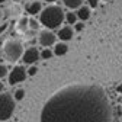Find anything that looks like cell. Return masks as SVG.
Here are the masks:
<instances>
[{
  "mask_svg": "<svg viewBox=\"0 0 122 122\" xmlns=\"http://www.w3.org/2000/svg\"><path fill=\"white\" fill-rule=\"evenodd\" d=\"M39 122H112V105L97 84H70L45 102Z\"/></svg>",
  "mask_w": 122,
  "mask_h": 122,
  "instance_id": "1",
  "label": "cell"
},
{
  "mask_svg": "<svg viewBox=\"0 0 122 122\" xmlns=\"http://www.w3.org/2000/svg\"><path fill=\"white\" fill-rule=\"evenodd\" d=\"M39 23L45 28V29H60L63 22L66 20V13L61 6L57 5H50L45 9H42L41 15H39Z\"/></svg>",
  "mask_w": 122,
  "mask_h": 122,
  "instance_id": "2",
  "label": "cell"
},
{
  "mask_svg": "<svg viewBox=\"0 0 122 122\" xmlns=\"http://www.w3.org/2000/svg\"><path fill=\"white\" fill-rule=\"evenodd\" d=\"M2 50H3V58L10 64H15L19 60H22V55L25 52L23 44L19 39H13V38L5 41Z\"/></svg>",
  "mask_w": 122,
  "mask_h": 122,
  "instance_id": "3",
  "label": "cell"
},
{
  "mask_svg": "<svg viewBox=\"0 0 122 122\" xmlns=\"http://www.w3.org/2000/svg\"><path fill=\"white\" fill-rule=\"evenodd\" d=\"M15 109H16V100H15V97L10 93H7V92L0 93V122L10 119Z\"/></svg>",
  "mask_w": 122,
  "mask_h": 122,
  "instance_id": "4",
  "label": "cell"
},
{
  "mask_svg": "<svg viewBox=\"0 0 122 122\" xmlns=\"http://www.w3.org/2000/svg\"><path fill=\"white\" fill-rule=\"evenodd\" d=\"M26 77H28L26 68H25L23 66H16V67H13L12 71L9 73L7 80H9V84H10V86H15V84H18V83L25 81Z\"/></svg>",
  "mask_w": 122,
  "mask_h": 122,
  "instance_id": "5",
  "label": "cell"
},
{
  "mask_svg": "<svg viewBox=\"0 0 122 122\" xmlns=\"http://www.w3.org/2000/svg\"><path fill=\"white\" fill-rule=\"evenodd\" d=\"M55 41H57V35L50 29H41L39 34H38V42L39 45H42L44 48H50L51 45H55Z\"/></svg>",
  "mask_w": 122,
  "mask_h": 122,
  "instance_id": "6",
  "label": "cell"
},
{
  "mask_svg": "<svg viewBox=\"0 0 122 122\" xmlns=\"http://www.w3.org/2000/svg\"><path fill=\"white\" fill-rule=\"evenodd\" d=\"M39 58H41V51L36 47H29L25 50L22 55V63L26 66H35Z\"/></svg>",
  "mask_w": 122,
  "mask_h": 122,
  "instance_id": "7",
  "label": "cell"
},
{
  "mask_svg": "<svg viewBox=\"0 0 122 122\" xmlns=\"http://www.w3.org/2000/svg\"><path fill=\"white\" fill-rule=\"evenodd\" d=\"M25 10H26V13L29 15L30 18L39 16L41 12H42V3L39 2V0H30V2H26Z\"/></svg>",
  "mask_w": 122,
  "mask_h": 122,
  "instance_id": "8",
  "label": "cell"
},
{
  "mask_svg": "<svg viewBox=\"0 0 122 122\" xmlns=\"http://www.w3.org/2000/svg\"><path fill=\"white\" fill-rule=\"evenodd\" d=\"M74 28L70 26V25H64V26H61L58 29V32H57V36L61 39V42H66V41H70L74 38Z\"/></svg>",
  "mask_w": 122,
  "mask_h": 122,
  "instance_id": "9",
  "label": "cell"
},
{
  "mask_svg": "<svg viewBox=\"0 0 122 122\" xmlns=\"http://www.w3.org/2000/svg\"><path fill=\"white\" fill-rule=\"evenodd\" d=\"M54 54L55 55H58V57H61V55H66L67 52H68V45L66 44V42H57L55 45H54Z\"/></svg>",
  "mask_w": 122,
  "mask_h": 122,
  "instance_id": "10",
  "label": "cell"
},
{
  "mask_svg": "<svg viewBox=\"0 0 122 122\" xmlns=\"http://www.w3.org/2000/svg\"><path fill=\"white\" fill-rule=\"evenodd\" d=\"M61 2H63V5L67 9H70V10H77V9H80L83 6L84 0H61Z\"/></svg>",
  "mask_w": 122,
  "mask_h": 122,
  "instance_id": "11",
  "label": "cell"
},
{
  "mask_svg": "<svg viewBox=\"0 0 122 122\" xmlns=\"http://www.w3.org/2000/svg\"><path fill=\"white\" fill-rule=\"evenodd\" d=\"M76 15H77V18H79L81 22H84V20H87V19L90 18V7H89V6H81L80 9H77Z\"/></svg>",
  "mask_w": 122,
  "mask_h": 122,
  "instance_id": "12",
  "label": "cell"
},
{
  "mask_svg": "<svg viewBox=\"0 0 122 122\" xmlns=\"http://www.w3.org/2000/svg\"><path fill=\"white\" fill-rule=\"evenodd\" d=\"M28 28H29V18H26V16L19 18V20L16 23V29L19 30V32H26Z\"/></svg>",
  "mask_w": 122,
  "mask_h": 122,
  "instance_id": "13",
  "label": "cell"
},
{
  "mask_svg": "<svg viewBox=\"0 0 122 122\" xmlns=\"http://www.w3.org/2000/svg\"><path fill=\"white\" fill-rule=\"evenodd\" d=\"M66 22H67V25H76L79 22V18H77V15H76V12H68V13H66Z\"/></svg>",
  "mask_w": 122,
  "mask_h": 122,
  "instance_id": "14",
  "label": "cell"
},
{
  "mask_svg": "<svg viewBox=\"0 0 122 122\" xmlns=\"http://www.w3.org/2000/svg\"><path fill=\"white\" fill-rule=\"evenodd\" d=\"M13 97H15V100H16V102L22 100L25 97V90L23 89H16V90H15V93H13Z\"/></svg>",
  "mask_w": 122,
  "mask_h": 122,
  "instance_id": "15",
  "label": "cell"
},
{
  "mask_svg": "<svg viewBox=\"0 0 122 122\" xmlns=\"http://www.w3.org/2000/svg\"><path fill=\"white\" fill-rule=\"evenodd\" d=\"M52 55H54V51H51L50 48H44L41 51V58H44V60H50V58H52Z\"/></svg>",
  "mask_w": 122,
  "mask_h": 122,
  "instance_id": "16",
  "label": "cell"
},
{
  "mask_svg": "<svg viewBox=\"0 0 122 122\" xmlns=\"http://www.w3.org/2000/svg\"><path fill=\"white\" fill-rule=\"evenodd\" d=\"M39 20H36L35 18H29V29L30 30H36L38 28H39Z\"/></svg>",
  "mask_w": 122,
  "mask_h": 122,
  "instance_id": "17",
  "label": "cell"
},
{
  "mask_svg": "<svg viewBox=\"0 0 122 122\" xmlns=\"http://www.w3.org/2000/svg\"><path fill=\"white\" fill-rule=\"evenodd\" d=\"M5 77H9V68L0 63V79H5Z\"/></svg>",
  "mask_w": 122,
  "mask_h": 122,
  "instance_id": "18",
  "label": "cell"
},
{
  "mask_svg": "<svg viewBox=\"0 0 122 122\" xmlns=\"http://www.w3.org/2000/svg\"><path fill=\"white\" fill-rule=\"evenodd\" d=\"M99 2H100V0H86V3H87V6H89L90 9L97 7V6H99Z\"/></svg>",
  "mask_w": 122,
  "mask_h": 122,
  "instance_id": "19",
  "label": "cell"
},
{
  "mask_svg": "<svg viewBox=\"0 0 122 122\" xmlns=\"http://www.w3.org/2000/svg\"><path fill=\"white\" fill-rule=\"evenodd\" d=\"M26 71H28V76H35L38 73V67L36 66H30L29 68H26Z\"/></svg>",
  "mask_w": 122,
  "mask_h": 122,
  "instance_id": "20",
  "label": "cell"
},
{
  "mask_svg": "<svg viewBox=\"0 0 122 122\" xmlns=\"http://www.w3.org/2000/svg\"><path fill=\"white\" fill-rule=\"evenodd\" d=\"M83 29H84V22H77L74 25V30H76V32H81Z\"/></svg>",
  "mask_w": 122,
  "mask_h": 122,
  "instance_id": "21",
  "label": "cell"
},
{
  "mask_svg": "<svg viewBox=\"0 0 122 122\" xmlns=\"http://www.w3.org/2000/svg\"><path fill=\"white\" fill-rule=\"evenodd\" d=\"M7 26H9V25H7V22H3L2 25H0V35H2V34L5 32V30L7 29Z\"/></svg>",
  "mask_w": 122,
  "mask_h": 122,
  "instance_id": "22",
  "label": "cell"
},
{
  "mask_svg": "<svg viewBox=\"0 0 122 122\" xmlns=\"http://www.w3.org/2000/svg\"><path fill=\"white\" fill-rule=\"evenodd\" d=\"M3 92H5V84L0 81V93H3Z\"/></svg>",
  "mask_w": 122,
  "mask_h": 122,
  "instance_id": "23",
  "label": "cell"
},
{
  "mask_svg": "<svg viewBox=\"0 0 122 122\" xmlns=\"http://www.w3.org/2000/svg\"><path fill=\"white\" fill-rule=\"evenodd\" d=\"M116 92H118V93H119V95H122V84L116 87Z\"/></svg>",
  "mask_w": 122,
  "mask_h": 122,
  "instance_id": "24",
  "label": "cell"
},
{
  "mask_svg": "<svg viewBox=\"0 0 122 122\" xmlns=\"http://www.w3.org/2000/svg\"><path fill=\"white\" fill-rule=\"evenodd\" d=\"M2 18H3V10L0 9V20H2Z\"/></svg>",
  "mask_w": 122,
  "mask_h": 122,
  "instance_id": "25",
  "label": "cell"
},
{
  "mask_svg": "<svg viewBox=\"0 0 122 122\" xmlns=\"http://www.w3.org/2000/svg\"><path fill=\"white\" fill-rule=\"evenodd\" d=\"M3 57V50H2V47H0V58Z\"/></svg>",
  "mask_w": 122,
  "mask_h": 122,
  "instance_id": "26",
  "label": "cell"
},
{
  "mask_svg": "<svg viewBox=\"0 0 122 122\" xmlns=\"http://www.w3.org/2000/svg\"><path fill=\"white\" fill-rule=\"evenodd\" d=\"M45 2H48V3H54L55 0H45Z\"/></svg>",
  "mask_w": 122,
  "mask_h": 122,
  "instance_id": "27",
  "label": "cell"
},
{
  "mask_svg": "<svg viewBox=\"0 0 122 122\" xmlns=\"http://www.w3.org/2000/svg\"><path fill=\"white\" fill-rule=\"evenodd\" d=\"M5 2H7V0H0V5H2V3H5Z\"/></svg>",
  "mask_w": 122,
  "mask_h": 122,
  "instance_id": "28",
  "label": "cell"
},
{
  "mask_svg": "<svg viewBox=\"0 0 122 122\" xmlns=\"http://www.w3.org/2000/svg\"><path fill=\"white\" fill-rule=\"evenodd\" d=\"M23 2H30V0H23Z\"/></svg>",
  "mask_w": 122,
  "mask_h": 122,
  "instance_id": "29",
  "label": "cell"
},
{
  "mask_svg": "<svg viewBox=\"0 0 122 122\" xmlns=\"http://www.w3.org/2000/svg\"><path fill=\"white\" fill-rule=\"evenodd\" d=\"M103 2H108V0H103Z\"/></svg>",
  "mask_w": 122,
  "mask_h": 122,
  "instance_id": "30",
  "label": "cell"
}]
</instances>
